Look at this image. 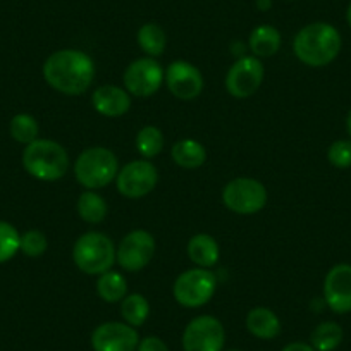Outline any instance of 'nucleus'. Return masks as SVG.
<instances>
[{
  "label": "nucleus",
  "instance_id": "nucleus-29",
  "mask_svg": "<svg viewBox=\"0 0 351 351\" xmlns=\"http://www.w3.org/2000/svg\"><path fill=\"white\" fill-rule=\"evenodd\" d=\"M47 246H49L47 236L38 229H29L21 236V248L19 250L29 258H38L47 252Z\"/></svg>",
  "mask_w": 351,
  "mask_h": 351
},
{
  "label": "nucleus",
  "instance_id": "nucleus-36",
  "mask_svg": "<svg viewBox=\"0 0 351 351\" xmlns=\"http://www.w3.org/2000/svg\"><path fill=\"white\" fill-rule=\"evenodd\" d=\"M228 351H239V350H228Z\"/></svg>",
  "mask_w": 351,
  "mask_h": 351
},
{
  "label": "nucleus",
  "instance_id": "nucleus-2",
  "mask_svg": "<svg viewBox=\"0 0 351 351\" xmlns=\"http://www.w3.org/2000/svg\"><path fill=\"white\" fill-rule=\"evenodd\" d=\"M341 45V35L332 25L312 23L300 29L295 36L293 50L305 66L324 67L339 56Z\"/></svg>",
  "mask_w": 351,
  "mask_h": 351
},
{
  "label": "nucleus",
  "instance_id": "nucleus-5",
  "mask_svg": "<svg viewBox=\"0 0 351 351\" xmlns=\"http://www.w3.org/2000/svg\"><path fill=\"white\" fill-rule=\"evenodd\" d=\"M119 162L117 157L104 147H92L81 152L74 162V176L77 183L86 190H99L117 178Z\"/></svg>",
  "mask_w": 351,
  "mask_h": 351
},
{
  "label": "nucleus",
  "instance_id": "nucleus-19",
  "mask_svg": "<svg viewBox=\"0 0 351 351\" xmlns=\"http://www.w3.org/2000/svg\"><path fill=\"white\" fill-rule=\"evenodd\" d=\"M250 49L255 57H271L281 49V33L271 25L256 26L250 35Z\"/></svg>",
  "mask_w": 351,
  "mask_h": 351
},
{
  "label": "nucleus",
  "instance_id": "nucleus-18",
  "mask_svg": "<svg viewBox=\"0 0 351 351\" xmlns=\"http://www.w3.org/2000/svg\"><path fill=\"white\" fill-rule=\"evenodd\" d=\"M188 256L191 262L197 263L198 267L208 269L214 267L219 262L221 250H219L217 241L210 234H197L188 243Z\"/></svg>",
  "mask_w": 351,
  "mask_h": 351
},
{
  "label": "nucleus",
  "instance_id": "nucleus-22",
  "mask_svg": "<svg viewBox=\"0 0 351 351\" xmlns=\"http://www.w3.org/2000/svg\"><path fill=\"white\" fill-rule=\"evenodd\" d=\"M343 329L336 322H322L313 329L310 344L315 351H334L343 343Z\"/></svg>",
  "mask_w": 351,
  "mask_h": 351
},
{
  "label": "nucleus",
  "instance_id": "nucleus-8",
  "mask_svg": "<svg viewBox=\"0 0 351 351\" xmlns=\"http://www.w3.org/2000/svg\"><path fill=\"white\" fill-rule=\"evenodd\" d=\"M224 343V326L212 315L195 317L183 332L184 351H222Z\"/></svg>",
  "mask_w": 351,
  "mask_h": 351
},
{
  "label": "nucleus",
  "instance_id": "nucleus-3",
  "mask_svg": "<svg viewBox=\"0 0 351 351\" xmlns=\"http://www.w3.org/2000/svg\"><path fill=\"white\" fill-rule=\"evenodd\" d=\"M26 172L38 181H57L66 176L69 155L66 148L52 140H35L23 152Z\"/></svg>",
  "mask_w": 351,
  "mask_h": 351
},
{
  "label": "nucleus",
  "instance_id": "nucleus-11",
  "mask_svg": "<svg viewBox=\"0 0 351 351\" xmlns=\"http://www.w3.org/2000/svg\"><path fill=\"white\" fill-rule=\"evenodd\" d=\"M164 81V71L154 57L133 60L124 71L126 92L134 97H152L158 92Z\"/></svg>",
  "mask_w": 351,
  "mask_h": 351
},
{
  "label": "nucleus",
  "instance_id": "nucleus-17",
  "mask_svg": "<svg viewBox=\"0 0 351 351\" xmlns=\"http://www.w3.org/2000/svg\"><path fill=\"white\" fill-rule=\"evenodd\" d=\"M246 329L258 339H274L281 334V320L271 308L256 306L246 315Z\"/></svg>",
  "mask_w": 351,
  "mask_h": 351
},
{
  "label": "nucleus",
  "instance_id": "nucleus-1",
  "mask_svg": "<svg viewBox=\"0 0 351 351\" xmlns=\"http://www.w3.org/2000/svg\"><path fill=\"white\" fill-rule=\"evenodd\" d=\"M43 77L59 93L81 95L92 86L95 66L92 57L81 50L66 49L53 52L43 64Z\"/></svg>",
  "mask_w": 351,
  "mask_h": 351
},
{
  "label": "nucleus",
  "instance_id": "nucleus-32",
  "mask_svg": "<svg viewBox=\"0 0 351 351\" xmlns=\"http://www.w3.org/2000/svg\"><path fill=\"white\" fill-rule=\"evenodd\" d=\"M281 351H315V350H313L312 344L300 343V341H296V343H289L288 346L282 348Z\"/></svg>",
  "mask_w": 351,
  "mask_h": 351
},
{
  "label": "nucleus",
  "instance_id": "nucleus-31",
  "mask_svg": "<svg viewBox=\"0 0 351 351\" xmlns=\"http://www.w3.org/2000/svg\"><path fill=\"white\" fill-rule=\"evenodd\" d=\"M136 351H169L167 344L157 336H148L145 339L140 341Z\"/></svg>",
  "mask_w": 351,
  "mask_h": 351
},
{
  "label": "nucleus",
  "instance_id": "nucleus-7",
  "mask_svg": "<svg viewBox=\"0 0 351 351\" xmlns=\"http://www.w3.org/2000/svg\"><path fill=\"white\" fill-rule=\"evenodd\" d=\"M222 202L234 214L252 215L265 207L267 190L253 178H236L226 184L222 191Z\"/></svg>",
  "mask_w": 351,
  "mask_h": 351
},
{
  "label": "nucleus",
  "instance_id": "nucleus-30",
  "mask_svg": "<svg viewBox=\"0 0 351 351\" xmlns=\"http://www.w3.org/2000/svg\"><path fill=\"white\" fill-rule=\"evenodd\" d=\"M330 165L337 169L351 167V140H337L327 150Z\"/></svg>",
  "mask_w": 351,
  "mask_h": 351
},
{
  "label": "nucleus",
  "instance_id": "nucleus-28",
  "mask_svg": "<svg viewBox=\"0 0 351 351\" xmlns=\"http://www.w3.org/2000/svg\"><path fill=\"white\" fill-rule=\"evenodd\" d=\"M21 248V234L9 222L0 221V263L9 262Z\"/></svg>",
  "mask_w": 351,
  "mask_h": 351
},
{
  "label": "nucleus",
  "instance_id": "nucleus-35",
  "mask_svg": "<svg viewBox=\"0 0 351 351\" xmlns=\"http://www.w3.org/2000/svg\"><path fill=\"white\" fill-rule=\"evenodd\" d=\"M258 8L260 9H267L269 8V0H258Z\"/></svg>",
  "mask_w": 351,
  "mask_h": 351
},
{
  "label": "nucleus",
  "instance_id": "nucleus-15",
  "mask_svg": "<svg viewBox=\"0 0 351 351\" xmlns=\"http://www.w3.org/2000/svg\"><path fill=\"white\" fill-rule=\"evenodd\" d=\"M324 300L337 315L351 312V265L337 263L324 279Z\"/></svg>",
  "mask_w": 351,
  "mask_h": 351
},
{
  "label": "nucleus",
  "instance_id": "nucleus-27",
  "mask_svg": "<svg viewBox=\"0 0 351 351\" xmlns=\"http://www.w3.org/2000/svg\"><path fill=\"white\" fill-rule=\"evenodd\" d=\"M11 136L18 143L29 145L38 140V123L29 114H18L11 121Z\"/></svg>",
  "mask_w": 351,
  "mask_h": 351
},
{
  "label": "nucleus",
  "instance_id": "nucleus-13",
  "mask_svg": "<svg viewBox=\"0 0 351 351\" xmlns=\"http://www.w3.org/2000/svg\"><path fill=\"white\" fill-rule=\"evenodd\" d=\"M140 336L126 322L100 324L92 334L93 351H136Z\"/></svg>",
  "mask_w": 351,
  "mask_h": 351
},
{
  "label": "nucleus",
  "instance_id": "nucleus-25",
  "mask_svg": "<svg viewBox=\"0 0 351 351\" xmlns=\"http://www.w3.org/2000/svg\"><path fill=\"white\" fill-rule=\"evenodd\" d=\"M165 32L155 23H147L138 29V45L148 57H158L165 50Z\"/></svg>",
  "mask_w": 351,
  "mask_h": 351
},
{
  "label": "nucleus",
  "instance_id": "nucleus-24",
  "mask_svg": "<svg viewBox=\"0 0 351 351\" xmlns=\"http://www.w3.org/2000/svg\"><path fill=\"white\" fill-rule=\"evenodd\" d=\"M121 315L130 324L131 327H140L147 322L148 315H150V305L148 300L140 293H133L128 295L126 298L121 302Z\"/></svg>",
  "mask_w": 351,
  "mask_h": 351
},
{
  "label": "nucleus",
  "instance_id": "nucleus-20",
  "mask_svg": "<svg viewBox=\"0 0 351 351\" xmlns=\"http://www.w3.org/2000/svg\"><path fill=\"white\" fill-rule=\"evenodd\" d=\"M172 160L180 167L197 169L202 167L207 160V152L205 147L197 140H181L172 147L171 150Z\"/></svg>",
  "mask_w": 351,
  "mask_h": 351
},
{
  "label": "nucleus",
  "instance_id": "nucleus-34",
  "mask_svg": "<svg viewBox=\"0 0 351 351\" xmlns=\"http://www.w3.org/2000/svg\"><path fill=\"white\" fill-rule=\"evenodd\" d=\"M346 21H348V25H350V28H351V2H350V5H348V11H346Z\"/></svg>",
  "mask_w": 351,
  "mask_h": 351
},
{
  "label": "nucleus",
  "instance_id": "nucleus-33",
  "mask_svg": "<svg viewBox=\"0 0 351 351\" xmlns=\"http://www.w3.org/2000/svg\"><path fill=\"white\" fill-rule=\"evenodd\" d=\"M346 130H348V133H350V136H351V110L348 112V117H346Z\"/></svg>",
  "mask_w": 351,
  "mask_h": 351
},
{
  "label": "nucleus",
  "instance_id": "nucleus-6",
  "mask_svg": "<svg viewBox=\"0 0 351 351\" xmlns=\"http://www.w3.org/2000/svg\"><path fill=\"white\" fill-rule=\"evenodd\" d=\"M217 289V279L208 269H190L176 279L174 293L176 302L186 308H198L208 303Z\"/></svg>",
  "mask_w": 351,
  "mask_h": 351
},
{
  "label": "nucleus",
  "instance_id": "nucleus-12",
  "mask_svg": "<svg viewBox=\"0 0 351 351\" xmlns=\"http://www.w3.org/2000/svg\"><path fill=\"white\" fill-rule=\"evenodd\" d=\"M263 81V66L258 57H241L236 60L226 76V88L236 99H248Z\"/></svg>",
  "mask_w": 351,
  "mask_h": 351
},
{
  "label": "nucleus",
  "instance_id": "nucleus-26",
  "mask_svg": "<svg viewBox=\"0 0 351 351\" xmlns=\"http://www.w3.org/2000/svg\"><path fill=\"white\" fill-rule=\"evenodd\" d=\"M136 148L145 158H154L164 148V136H162V131L155 126H145L143 130H140V133L136 134Z\"/></svg>",
  "mask_w": 351,
  "mask_h": 351
},
{
  "label": "nucleus",
  "instance_id": "nucleus-10",
  "mask_svg": "<svg viewBox=\"0 0 351 351\" xmlns=\"http://www.w3.org/2000/svg\"><path fill=\"white\" fill-rule=\"evenodd\" d=\"M158 172L148 160H133L117 172V191L126 198H141L157 186Z\"/></svg>",
  "mask_w": 351,
  "mask_h": 351
},
{
  "label": "nucleus",
  "instance_id": "nucleus-16",
  "mask_svg": "<svg viewBox=\"0 0 351 351\" xmlns=\"http://www.w3.org/2000/svg\"><path fill=\"white\" fill-rule=\"evenodd\" d=\"M92 104L99 114L106 117H119L130 110L131 97L126 90L114 84L97 88L93 92Z\"/></svg>",
  "mask_w": 351,
  "mask_h": 351
},
{
  "label": "nucleus",
  "instance_id": "nucleus-21",
  "mask_svg": "<svg viewBox=\"0 0 351 351\" xmlns=\"http://www.w3.org/2000/svg\"><path fill=\"white\" fill-rule=\"evenodd\" d=\"M126 279L119 272L107 271L104 274H100L99 281H97V293L107 303L123 302L126 298Z\"/></svg>",
  "mask_w": 351,
  "mask_h": 351
},
{
  "label": "nucleus",
  "instance_id": "nucleus-14",
  "mask_svg": "<svg viewBox=\"0 0 351 351\" xmlns=\"http://www.w3.org/2000/svg\"><path fill=\"white\" fill-rule=\"evenodd\" d=\"M169 92L181 100H193L204 90V76L200 69L186 60H176L164 73Z\"/></svg>",
  "mask_w": 351,
  "mask_h": 351
},
{
  "label": "nucleus",
  "instance_id": "nucleus-4",
  "mask_svg": "<svg viewBox=\"0 0 351 351\" xmlns=\"http://www.w3.org/2000/svg\"><path fill=\"white\" fill-rule=\"evenodd\" d=\"M76 267L88 276H100L110 271L116 262V246L112 239L102 232H84L73 248Z\"/></svg>",
  "mask_w": 351,
  "mask_h": 351
},
{
  "label": "nucleus",
  "instance_id": "nucleus-23",
  "mask_svg": "<svg viewBox=\"0 0 351 351\" xmlns=\"http://www.w3.org/2000/svg\"><path fill=\"white\" fill-rule=\"evenodd\" d=\"M77 214L84 222L99 224L107 215V204L99 193L88 190L77 198Z\"/></svg>",
  "mask_w": 351,
  "mask_h": 351
},
{
  "label": "nucleus",
  "instance_id": "nucleus-9",
  "mask_svg": "<svg viewBox=\"0 0 351 351\" xmlns=\"http://www.w3.org/2000/svg\"><path fill=\"white\" fill-rule=\"evenodd\" d=\"M155 239L143 229L128 232L116 250V262L128 272H138L145 269L154 258Z\"/></svg>",
  "mask_w": 351,
  "mask_h": 351
}]
</instances>
